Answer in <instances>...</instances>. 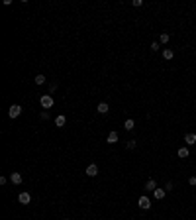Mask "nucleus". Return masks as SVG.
<instances>
[{
    "instance_id": "obj_1",
    "label": "nucleus",
    "mask_w": 196,
    "mask_h": 220,
    "mask_svg": "<svg viewBox=\"0 0 196 220\" xmlns=\"http://www.w3.org/2000/svg\"><path fill=\"white\" fill-rule=\"evenodd\" d=\"M39 104H41V106L45 108V110H49V108H51L53 104H55V100H53L51 94H43L41 99H39Z\"/></svg>"
},
{
    "instance_id": "obj_2",
    "label": "nucleus",
    "mask_w": 196,
    "mask_h": 220,
    "mask_svg": "<svg viewBox=\"0 0 196 220\" xmlns=\"http://www.w3.org/2000/svg\"><path fill=\"white\" fill-rule=\"evenodd\" d=\"M137 206H139L141 210H149V208H151V199H149V197H139Z\"/></svg>"
},
{
    "instance_id": "obj_3",
    "label": "nucleus",
    "mask_w": 196,
    "mask_h": 220,
    "mask_svg": "<svg viewBox=\"0 0 196 220\" xmlns=\"http://www.w3.org/2000/svg\"><path fill=\"white\" fill-rule=\"evenodd\" d=\"M18 202L20 204H29V202H32V195H29L28 191H22L18 195Z\"/></svg>"
},
{
    "instance_id": "obj_4",
    "label": "nucleus",
    "mask_w": 196,
    "mask_h": 220,
    "mask_svg": "<svg viewBox=\"0 0 196 220\" xmlns=\"http://www.w3.org/2000/svg\"><path fill=\"white\" fill-rule=\"evenodd\" d=\"M20 114H22V106H20V104H12V106L8 108V116L10 118H18Z\"/></svg>"
},
{
    "instance_id": "obj_5",
    "label": "nucleus",
    "mask_w": 196,
    "mask_h": 220,
    "mask_svg": "<svg viewBox=\"0 0 196 220\" xmlns=\"http://www.w3.org/2000/svg\"><path fill=\"white\" fill-rule=\"evenodd\" d=\"M84 173L88 175V177H96V175H98V165H96V163H90L88 167H86V171H84Z\"/></svg>"
},
{
    "instance_id": "obj_6",
    "label": "nucleus",
    "mask_w": 196,
    "mask_h": 220,
    "mask_svg": "<svg viewBox=\"0 0 196 220\" xmlns=\"http://www.w3.org/2000/svg\"><path fill=\"white\" fill-rule=\"evenodd\" d=\"M96 112H98V114H108V112H110V106H108V102H100V104L96 106Z\"/></svg>"
},
{
    "instance_id": "obj_7",
    "label": "nucleus",
    "mask_w": 196,
    "mask_h": 220,
    "mask_svg": "<svg viewBox=\"0 0 196 220\" xmlns=\"http://www.w3.org/2000/svg\"><path fill=\"white\" fill-rule=\"evenodd\" d=\"M165 195H167V191H165V189H155V191H153V197L157 199V201H163Z\"/></svg>"
},
{
    "instance_id": "obj_8",
    "label": "nucleus",
    "mask_w": 196,
    "mask_h": 220,
    "mask_svg": "<svg viewBox=\"0 0 196 220\" xmlns=\"http://www.w3.org/2000/svg\"><path fill=\"white\" fill-rule=\"evenodd\" d=\"M184 144H186V145H194L196 144V134H192V132L186 134V136H184Z\"/></svg>"
},
{
    "instance_id": "obj_9",
    "label": "nucleus",
    "mask_w": 196,
    "mask_h": 220,
    "mask_svg": "<svg viewBox=\"0 0 196 220\" xmlns=\"http://www.w3.org/2000/svg\"><path fill=\"white\" fill-rule=\"evenodd\" d=\"M155 189H157V181H155V179H149V181L145 183V191H151V193H153Z\"/></svg>"
},
{
    "instance_id": "obj_10",
    "label": "nucleus",
    "mask_w": 196,
    "mask_h": 220,
    "mask_svg": "<svg viewBox=\"0 0 196 220\" xmlns=\"http://www.w3.org/2000/svg\"><path fill=\"white\" fill-rule=\"evenodd\" d=\"M118 140H120L118 132H110V134H108V138H106V141H108V144H116Z\"/></svg>"
},
{
    "instance_id": "obj_11",
    "label": "nucleus",
    "mask_w": 196,
    "mask_h": 220,
    "mask_svg": "<svg viewBox=\"0 0 196 220\" xmlns=\"http://www.w3.org/2000/svg\"><path fill=\"white\" fill-rule=\"evenodd\" d=\"M65 124H67V118L63 116V114H59V116L55 118V126H57V128H63Z\"/></svg>"
},
{
    "instance_id": "obj_12",
    "label": "nucleus",
    "mask_w": 196,
    "mask_h": 220,
    "mask_svg": "<svg viewBox=\"0 0 196 220\" xmlns=\"http://www.w3.org/2000/svg\"><path fill=\"white\" fill-rule=\"evenodd\" d=\"M10 181L14 183V185H22L24 179H22V175H20V173H12V175H10Z\"/></svg>"
},
{
    "instance_id": "obj_13",
    "label": "nucleus",
    "mask_w": 196,
    "mask_h": 220,
    "mask_svg": "<svg viewBox=\"0 0 196 220\" xmlns=\"http://www.w3.org/2000/svg\"><path fill=\"white\" fill-rule=\"evenodd\" d=\"M124 128H126L127 132H131V130H133V128H136V122L131 120V118H127V120L124 122Z\"/></svg>"
},
{
    "instance_id": "obj_14",
    "label": "nucleus",
    "mask_w": 196,
    "mask_h": 220,
    "mask_svg": "<svg viewBox=\"0 0 196 220\" xmlns=\"http://www.w3.org/2000/svg\"><path fill=\"white\" fill-rule=\"evenodd\" d=\"M163 57H165V59H167V61H171V59H173V57H175V51H173V49H169V47H167V49H163Z\"/></svg>"
},
{
    "instance_id": "obj_15",
    "label": "nucleus",
    "mask_w": 196,
    "mask_h": 220,
    "mask_svg": "<svg viewBox=\"0 0 196 220\" xmlns=\"http://www.w3.org/2000/svg\"><path fill=\"white\" fill-rule=\"evenodd\" d=\"M169 38H171V36H169L167 32H163V33H161V36H159V43H161V45H165V43H169Z\"/></svg>"
},
{
    "instance_id": "obj_16",
    "label": "nucleus",
    "mask_w": 196,
    "mask_h": 220,
    "mask_svg": "<svg viewBox=\"0 0 196 220\" xmlns=\"http://www.w3.org/2000/svg\"><path fill=\"white\" fill-rule=\"evenodd\" d=\"M188 155H190L188 147H181V150H178V157H182V159H184V157H188Z\"/></svg>"
},
{
    "instance_id": "obj_17",
    "label": "nucleus",
    "mask_w": 196,
    "mask_h": 220,
    "mask_svg": "<svg viewBox=\"0 0 196 220\" xmlns=\"http://www.w3.org/2000/svg\"><path fill=\"white\" fill-rule=\"evenodd\" d=\"M45 77H43V75H35V79H33V83H35V84H45Z\"/></svg>"
},
{
    "instance_id": "obj_18",
    "label": "nucleus",
    "mask_w": 196,
    "mask_h": 220,
    "mask_svg": "<svg viewBox=\"0 0 196 220\" xmlns=\"http://www.w3.org/2000/svg\"><path fill=\"white\" fill-rule=\"evenodd\" d=\"M159 49H161V43H159V41L151 43V51H159Z\"/></svg>"
},
{
    "instance_id": "obj_19",
    "label": "nucleus",
    "mask_w": 196,
    "mask_h": 220,
    "mask_svg": "<svg viewBox=\"0 0 196 220\" xmlns=\"http://www.w3.org/2000/svg\"><path fill=\"white\" fill-rule=\"evenodd\" d=\"M131 6H133V8H139V6H143V0H131Z\"/></svg>"
},
{
    "instance_id": "obj_20",
    "label": "nucleus",
    "mask_w": 196,
    "mask_h": 220,
    "mask_svg": "<svg viewBox=\"0 0 196 220\" xmlns=\"http://www.w3.org/2000/svg\"><path fill=\"white\" fill-rule=\"evenodd\" d=\"M136 145H137L136 140H130V141H127V150H136Z\"/></svg>"
},
{
    "instance_id": "obj_21",
    "label": "nucleus",
    "mask_w": 196,
    "mask_h": 220,
    "mask_svg": "<svg viewBox=\"0 0 196 220\" xmlns=\"http://www.w3.org/2000/svg\"><path fill=\"white\" fill-rule=\"evenodd\" d=\"M165 191H173V183H171V181H167V183H165Z\"/></svg>"
},
{
    "instance_id": "obj_22",
    "label": "nucleus",
    "mask_w": 196,
    "mask_h": 220,
    "mask_svg": "<svg viewBox=\"0 0 196 220\" xmlns=\"http://www.w3.org/2000/svg\"><path fill=\"white\" fill-rule=\"evenodd\" d=\"M41 120H49V112H47V110L41 112Z\"/></svg>"
},
{
    "instance_id": "obj_23",
    "label": "nucleus",
    "mask_w": 196,
    "mask_h": 220,
    "mask_svg": "<svg viewBox=\"0 0 196 220\" xmlns=\"http://www.w3.org/2000/svg\"><path fill=\"white\" fill-rule=\"evenodd\" d=\"M188 185H192V187H194V185H196V177H194V175H192V177L188 179Z\"/></svg>"
},
{
    "instance_id": "obj_24",
    "label": "nucleus",
    "mask_w": 196,
    "mask_h": 220,
    "mask_svg": "<svg viewBox=\"0 0 196 220\" xmlns=\"http://www.w3.org/2000/svg\"><path fill=\"white\" fill-rule=\"evenodd\" d=\"M55 90H57V84H55V83L49 84V93H55Z\"/></svg>"
},
{
    "instance_id": "obj_25",
    "label": "nucleus",
    "mask_w": 196,
    "mask_h": 220,
    "mask_svg": "<svg viewBox=\"0 0 196 220\" xmlns=\"http://www.w3.org/2000/svg\"><path fill=\"white\" fill-rule=\"evenodd\" d=\"M63 220H69V218H63Z\"/></svg>"
}]
</instances>
